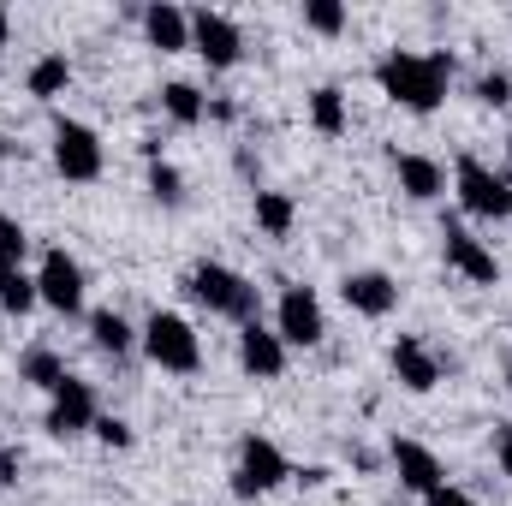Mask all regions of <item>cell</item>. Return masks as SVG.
I'll return each instance as SVG.
<instances>
[{
  "instance_id": "21",
  "label": "cell",
  "mask_w": 512,
  "mask_h": 506,
  "mask_svg": "<svg viewBox=\"0 0 512 506\" xmlns=\"http://www.w3.org/2000/svg\"><path fill=\"white\" fill-rule=\"evenodd\" d=\"M310 126L322 131V137H346V131H352L346 90H340V84H322V90H310Z\"/></svg>"
},
{
  "instance_id": "5",
  "label": "cell",
  "mask_w": 512,
  "mask_h": 506,
  "mask_svg": "<svg viewBox=\"0 0 512 506\" xmlns=\"http://www.w3.org/2000/svg\"><path fill=\"white\" fill-rule=\"evenodd\" d=\"M102 167H108V149H102L96 126H84V120H54V173H60L66 185H96Z\"/></svg>"
},
{
  "instance_id": "22",
  "label": "cell",
  "mask_w": 512,
  "mask_h": 506,
  "mask_svg": "<svg viewBox=\"0 0 512 506\" xmlns=\"http://www.w3.org/2000/svg\"><path fill=\"white\" fill-rule=\"evenodd\" d=\"M66 84H72V60L54 48V54H42L36 66H30V78H24V90L36 96V102H54V96H66Z\"/></svg>"
},
{
  "instance_id": "29",
  "label": "cell",
  "mask_w": 512,
  "mask_h": 506,
  "mask_svg": "<svg viewBox=\"0 0 512 506\" xmlns=\"http://www.w3.org/2000/svg\"><path fill=\"white\" fill-rule=\"evenodd\" d=\"M477 102H483V108H507L512 102V72H501V66L483 72V78H477Z\"/></svg>"
},
{
  "instance_id": "35",
  "label": "cell",
  "mask_w": 512,
  "mask_h": 506,
  "mask_svg": "<svg viewBox=\"0 0 512 506\" xmlns=\"http://www.w3.org/2000/svg\"><path fill=\"white\" fill-rule=\"evenodd\" d=\"M6 42H12V12L0 6V48H6Z\"/></svg>"
},
{
  "instance_id": "24",
  "label": "cell",
  "mask_w": 512,
  "mask_h": 506,
  "mask_svg": "<svg viewBox=\"0 0 512 506\" xmlns=\"http://www.w3.org/2000/svg\"><path fill=\"white\" fill-rule=\"evenodd\" d=\"M42 298H36V274H24V268H12L6 280H0V310L6 316H30Z\"/></svg>"
},
{
  "instance_id": "15",
  "label": "cell",
  "mask_w": 512,
  "mask_h": 506,
  "mask_svg": "<svg viewBox=\"0 0 512 506\" xmlns=\"http://www.w3.org/2000/svg\"><path fill=\"white\" fill-rule=\"evenodd\" d=\"M286 340L274 334V328H262V322H245L239 328V370L251 381H280L286 376Z\"/></svg>"
},
{
  "instance_id": "31",
  "label": "cell",
  "mask_w": 512,
  "mask_h": 506,
  "mask_svg": "<svg viewBox=\"0 0 512 506\" xmlns=\"http://www.w3.org/2000/svg\"><path fill=\"white\" fill-rule=\"evenodd\" d=\"M328 477H334L328 465H292V483H298V489H322Z\"/></svg>"
},
{
  "instance_id": "9",
  "label": "cell",
  "mask_w": 512,
  "mask_h": 506,
  "mask_svg": "<svg viewBox=\"0 0 512 506\" xmlns=\"http://www.w3.org/2000/svg\"><path fill=\"white\" fill-rule=\"evenodd\" d=\"M36 298L54 310V316H78L84 310V262L60 245L42 251V268H36Z\"/></svg>"
},
{
  "instance_id": "28",
  "label": "cell",
  "mask_w": 512,
  "mask_h": 506,
  "mask_svg": "<svg viewBox=\"0 0 512 506\" xmlns=\"http://www.w3.org/2000/svg\"><path fill=\"white\" fill-rule=\"evenodd\" d=\"M90 435H96V441H102L108 453H126L131 441H137V435H131V423H126V417H108V411L96 417V429H90Z\"/></svg>"
},
{
  "instance_id": "38",
  "label": "cell",
  "mask_w": 512,
  "mask_h": 506,
  "mask_svg": "<svg viewBox=\"0 0 512 506\" xmlns=\"http://www.w3.org/2000/svg\"><path fill=\"white\" fill-rule=\"evenodd\" d=\"M507 387H512V364H507Z\"/></svg>"
},
{
  "instance_id": "2",
  "label": "cell",
  "mask_w": 512,
  "mask_h": 506,
  "mask_svg": "<svg viewBox=\"0 0 512 506\" xmlns=\"http://www.w3.org/2000/svg\"><path fill=\"white\" fill-rule=\"evenodd\" d=\"M185 292L209 310V316H227V322H262L256 310H262V292H256L251 274H239V268H227V262H197L191 274H185Z\"/></svg>"
},
{
  "instance_id": "36",
  "label": "cell",
  "mask_w": 512,
  "mask_h": 506,
  "mask_svg": "<svg viewBox=\"0 0 512 506\" xmlns=\"http://www.w3.org/2000/svg\"><path fill=\"white\" fill-rule=\"evenodd\" d=\"M6 155H12V143H6V131H0V179H6Z\"/></svg>"
},
{
  "instance_id": "26",
  "label": "cell",
  "mask_w": 512,
  "mask_h": 506,
  "mask_svg": "<svg viewBox=\"0 0 512 506\" xmlns=\"http://www.w3.org/2000/svg\"><path fill=\"white\" fill-rule=\"evenodd\" d=\"M304 30H316V36H346V6H340V0H304Z\"/></svg>"
},
{
  "instance_id": "4",
  "label": "cell",
  "mask_w": 512,
  "mask_h": 506,
  "mask_svg": "<svg viewBox=\"0 0 512 506\" xmlns=\"http://www.w3.org/2000/svg\"><path fill=\"white\" fill-rule=\"evenodd\" d=\"M453 197L477 221H512V179L495 173L483 155H459L453 161Z\"/></svg>"
},
{
  "instance_id": "19",
  "label": "cell",
  "mask_w": 512,
  "mask_h": 506,
  "mask_svg": "<svg viewBox=\"0 0 512 506\" xmlns=\"http://www.w3.org/2000/svg\"><path fill=\"white\" fill-rule=\"evenodd\" d=\"M251 209H256L262 239H292V227H298V203H292L286 191H256Z\"/></svg>"
},
{
  "instance_id": "1",
  "label": "cell",
  "mask_w": 512,
  "mask_h": 506,
  "mask_svg": "<svg viewBox=\"0 0 512 506\" xmlns=\"http://www.w3.org/2000/svg\"><path fill=\"white\" fill-rule=\"evenodd\" d=\"M376 84H382L387 102H399L405 114H435L447 102V84H453V54H441V48H429V54L387 48L376 60Z\"/></svg>"
},
{
  "instance_id": "17",
  "label": "cell",
  "mask_w": 512,
  "mask_h": 506,
  "mask_svg": "<svg viewBox=\"0 0 512 506\" xmlns=\"http://www.w3.org/2000/svg\"><path fill=\"white\" fill-rule=\"evenodd\" d=\"M137 24H143V42L161 48V54H185L191 48V12L173 6V0H149L137 12Z\"/></svg>"
},
{
  "instance_id": "16",
  "label": "cell",
  "mask_w": 512,
  "mask_h": 506,
  "mask_svg": "<svg viewBox=\"0 0 512 506\" xmlns=\"http://www.w3.org/2000/svg\"><path fill=\"white\" fill-rule=\"evenodd\" d=\"M393 179L411 203H441L447 197V167L435 155H417V149H393Z\"/></svg>"
},
{
  "instance_id": "7",
  "label": "cell",
  "mask_w": 512,
  "mask_h": 506,
  "mask_svg": "<svg viewBox=\"0 0 512 506\" xmlns=\"http://www.w3.org/2000/svg\"><path fill=\"white\" fill-rule=\"evenodd\" d=\"M274 334L286 340V352L322 346V340H328V310H322V298H316L310 286L286 280V286H280V304H274Z\"/></svg>"
},
{
  "instance_id": "12",
  "label": "cell",
  "mask_w": 512,
  "mask_h": 506,
  "mask_svg": "<svg viewBox=\"0 0 512 506\" xmlns=\"http://www.w3.org/2000/svg\"><path fill=\"white\" fill-rule=\"evenodd\" d=\"M387 465H393L399 489H411V495H435V489L447 483L435 447H423V441H411V435H393V441H387Z\"/></svg>"
},
{
  "instance_id": "13",
  "label": "cell",
  "mask_w": 512,
  "mask_h": 506,
  "mask_svg": "<svg viewBox=\"0 0 512 506\" xmlns=\"http://www.w3.org/2000/svg\"><path fill=\"white\" fill-rule=\"evenodd\" d=\"M340 298H346V310L382 322V316L399 310V280H393L387 268H352V274L340 280Z\"/></svg>"
},
{
  "instance_id": "25",
  "label": "cell",
  "mask_w": 512,
  "mask_h": 506,
  "mask_svg": "<svg viewBox=\"0 0 512 506\" xmlns=\"http://www.w3.org/2000/svg\"><path fill=\"white\" fill-rule=\"evenodd\" d=\"M149 197H155L161 209H179V203H185V173H179L173 161H149Z\"/></svg>"
},
{
  "instance_id": "27",
  "label": "cell",
  "mask_w": 512,
  "mask_h": 506,
  "mask_svg": "<svg viewBox=\"0 0 512 506\" xmlns=\"http://www.w3.org/2000/svg\"><path fill=\"white\" fill-rule=\"evenodd\" d=\"M24 251H30V233L12 215H0V268H24Z\"/></svg>"
},
{
  "instance_id": "30",
  "label": "cell",
  "mask_w": 512,
  "mask_h": 506,
  "mask_svg": "<svg viewBox=\"0 0 512 506\" xmlns=\"http://www.w3.org/2000/svg\"><path fill=\"white\" fill-rule=\"evenodd\" d=\"M495 465L501 477H512V423H495Z\"/></svg>"
},
{
  "instance_id": "23",
  "label": "cell",
  "mask_w": 512,
  "mask_h": 506,
  "mask_svg": "<svg viewBox=\"0 0 512 506\" xmlns=\"http://www.w3.org/2000/svg\"><path fill=\"white\" fill-rule=\"evenodd\" d=\"M66 376H72V370H66V358H60L54 346H30V352L18 358V381H30V387H42V393H54Z\"/></svg>"
},
{
  "instance_id": "8",
  "label": "cell",
  "mask_w": 512,
  "mask_h": 506,
  "mask_svg": "<svg viewBox=\"0 0 512 506\" xmlns=\"http://www.w3.org/2000/svg\"><path fill=\"white\" fill-rule=\"evenodd\" d=\"M96 417H102V405H96V381L66 376L54 393H48V417H42V429H48L54 441H78V435L96 429Z\"/></svg>"
},
{
  "instance_id": "3",
  "label": "cell",
  "mask_w": 512,
  "mask_h": 506,
  "mask_svg": "<svg viewBox=\"0 0 512 506\" xmlns=\"http://www.w3.org/2000/svg\"><path fill=\"white\" fill-rule=\"evenodd\" d=\"M137 346L167 376H197L203 370V340H197V328L179 310H149V322L137 328Z\"/></svg>"
},
{
  "instance_id": "32",
  "label": "cell",
  "mask_w": 512,
  "mask_h": 506,
  "mask_svg": "<svg viewBox=\"0 0 512 506\" xmlns=\"http://www.w3.org/2000/svg\"><path fill=\"white\" fill-rule=\"evenodd\" d=\"M423 506H477V501H471L465 489H453V483H441L435 495H423Z\"/></svg>"
},
{
  "instance_id": "37",
  "label": "cell",
  "mask_w": 512,
  "mask_h": 506,
  "mask_svg": "<svg viewBox=\"0 0 512 506\" xmlns=\"http://www.w3.org/2000/svg\"><path fill=\"white\" fill-rule=\"evenodd\" d=\"M507 179H512V137H507Z\"/></svg>"
},
{
  "instance_id": "18",
  "label": "cell",
  "mask_w": 512,
  "mask_h": 506,
  "mask_svg": "<svg viewBox=\"0 0 512 506\" xmlns=\"http://www.w3.org/2000/svg\"><path fill=\"white\" fill-rule=\"evenodd\" d=\"M161 114L173 120V126H203L209 120V96L197 90V84H185V78H173V84H161Z\"/></svg>"
},
{
  "instance_id": "11",
  "label": "cell",
  "mask_w": 512,
  "mask_h": 506,
  "mask_svg": "<svg viewBox=\"0 0 512 506\" xmlns=\"http://www.w3.org/2000/svg\"><path fill=\"white\" fill-rule=\"evenodd\" d=\"M441 251H447V268H453V274H465L471 286H495V280H501L495 251H489L471 227H459V221H441Z\"/></svg>"
},
{
  "instance_id": "6",
  "label": "cell",
  "mask_w": 512,
  "mask_h": 506,
  "mask_svg": "<svg viewBox=\"0 0 512 506\" xmlns=\"http://www.w3.org/2000/svg\"><path fill=\"white\" fill-rule=\"evenodd\" d=\"M280 483H292V459L268 435H245L239 441V465H233V495L256 501V495H274Z\"/></svg>"
},
{
  "instance_id": "33",
  "label": "cell",
  "mask_w": 512,
  "mask_h": 506,
  "mask_svg": "<svg viewBox=\"0 0 512 506\" xmlns=\"http://www.w3.org/2000/svg\"><path fill=\"white\" fill-rule=\"evenodd\" d=\"M18 471H24V459L12 447H0V489H18Z\"/></svg>"
},
{
  "instance_id": "34",
  "label": "cell",
  "mask_w": 512,
  "mask_h": 506,
  "mask_svg": "<svg viewBox=\"0 0 512 506\" xmlns=\"http://www.w3.org/2000/svg\"><path fill=\"white\" fill-rule=\"evenodd\" d=\"M209 120H221V126H233V120H239V108H233V102H209Z\"/></svg>"
},
{
  "instance_id": "10",
  "label": "cell",
  "mask_w": 512,
  "mask_h": 506,
  "mask_svg": "<svg viewBox=\"0 0 512 506\" xmlns=\"http://www.w3.org/2000/svg\"><path fill=\"white\" fill-rule=\"evenodd\" d=\"M191 54H203L209 72H233V66L245 60V30H239L227 12L197 6V12H191Z\"/></svg>"
},
{
  "instance_id": "20",
  "label": "cell",
  "mask_w": 512,
  "mask_h": 506,
  "mask_svg": "<svg viewBox=\"0 0 512 506\" xmlns=\"http://www.w3.org/2000/svg\"><path fill=\"white\" fill-rule=\"evenodd\" d=\"M90 346H96L102 358H126L131 346H137V328H131L120 310H96V316H90Z\"/></svg>"
},
{
  "instance_id": "14",
  "label": "cell",
  "mask_w": 512,
  "mask_h": 506,
  "mask_svg": "<svg viewBox=\"0 0 512 506\" xmlns=\"http://www.w3.org/2000/svg\"><path fill=\"white\" fill-rule=\"evenodd\" d=\"M387 364H393V381H399L405 393H435V387H441V358L429 352L423 334H399L393 352H387Z\"/></svg>"
}]
</instances>
